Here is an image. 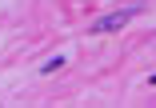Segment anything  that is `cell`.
I'll list each match as a JSON object with an SVG mask.
<instances>
[{
  "label": "cell",
  "instance_id": "obj_3",
  "mask_svg": "<svg viewBox=\"0 0 156 108\" xmlns=\"http://www.w3.org/2000/svg\"><path fill=\"white\" fill-rule=\"evenodd\" d=\"M148 84H156V72H152V76H148Z\"/></svg>",
  "mask_w": 156,
  "mask_h": 108
},
{
  "label": "cell",
  "instance_id": "obj_2",
  "mask_svg": "<svg viewBox=\"0 0 156 108\" xmlns=\"http://www.w3.org/2000/svg\"><path fill=\"white\" fill-rule=\"evenodd\" d=\"M60 68H64V56H52V60H44L40 72H60Z\"/></svg>",
  "mask_w": 156,
  "mask_h": 108
},
{
  "label": "cell",
  "instance_id": "obj_1",
  "mask_svg": "<svg viewBox=\"0 0 156 108\" xmlns=\"http://www.w3.org/2000/svg\"><path fill=\"white\" fill-rule=\"evenodd\" d=\"M136 16H140V0H128L124 8H116V12L100 16L96 24H92V32H96V36H104V32H120L124 24H128V20H136Z\"/></svg>",
  "mask_w": 156,
  "mask_h": 108
}]
</instances>
